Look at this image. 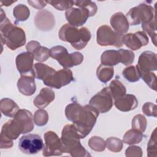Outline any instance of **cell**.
Here are the masks:
<instances>
[{
    "instance_id": "12",
    "label": "cell",
    "mask_w": 157,
    "mask_h": 157,
    "mask_svg": "<svg viewBox=\"0 0 157 157\" xmlns=\"http://www.w3.org/2000/svg\"><path fill=\"white\" fill-rule=\"evenodd\" d=\"M34 56L28 52H22L15 59L16 67L21 75H32L35 77L34 71Z\"/></svg>"
},
{
    "instance_id": "30",
    "label": "cell",
    "mask_w": 157,
    "mask_h": 157,
    "mask_svg": "<svg viewBox=\"0 0 157 157\" xmlns=\"http://www.w3.org/2000/svg\"><path fill=\"white\" fill-rule=\"evenodd\" d=\"M123 77L130 82H136L139 80L140 77L136 66H130L124 69L122 72Z\"/></svg>"
},
{
    "instance_id": "18",
    "label": "cell",
    "mask_w": 157,
    "mask_h": 157,
    "mask_svg": "<svg viewBox=\"0 0 157 157\" xmlns=\"http://www.w3.org/2000/svg\"><path fill=\"white\" fill-rule=\"evenodd\" d=\"M35 77L32 75H21L17 82L18 91L25 96H31L36 91Z\"/></svg>"
},
{
    "instance_id": "2",
    "label": "cell",
    "mask_w": 157,
    "mask_h": 157,
    "mask_svg": "<svg viewBox=\"0 0 157 157\" xmlns=\"http://www.w3.org/2000/svg\"><path fill=\"white\" fill-rule=\"evenodd\" d=\"M0 36L2 44L15 50L26 43V34L21 28L12 24L7 18L3 9H1Z\"/></svg>"
},
{
    "instance_id": "43",
    "label": "cell",
    "mask_w": 157,
    "mask_h": 157,
    "mask_svg": "<svg viewBox=\"0 0 157 157\" xmlns=\"http://www.w3.org/2000/svg\"><path fill=\"white\" fill-rule=\"evenodd\" d=\"M142 154L141 148L136 145L129 146L125 151V155L127 157H141Z\"/></svg>"
},
{
    "instance_id": "15",
    "label": "cell",
    "mask_w": 157,
    "mask_h": 157,
    "mask_svg": "<svg viewBox=\"0 0 157 157\" xmlns=\"http://www.w3.org/2000/svg\"><path fill=\"white\" fill-rule=\"evenodd\" d=\"M73 80L72 71L67 68H64L56 71L53 75L47 86L56 89H60L62 86L69 84Z\"/></svg>"
},
{
    "instance_id": "23",
    "label": "cell",
    "mask_w": 157,
    "mask_h": 157,
    "mask_svg": "<svg viewBox=\"0 0 157 157\" xmlns=\"http://www.w3.org/2000/svg\"><path fill=\"white\" fill-rule=\"evenodd\" d=\"M13 118L18 120L22 125L23 128V134L31 132L34 129V119L30 111L26 109H20Z\"/></svg>"
},
{
    "instance_id": "39",
    "label": "cell",
    "mask_w": 157,
    "mask_h": 157,
    "mask_svg": "<svg viewBox=\"0 0 157 157\" xmlns=\"http://www.w3.org/2000/svg\"><path fill=\"white\" fill-rule=\"evenodd\" d=\"M32 54L34 56V59L39 62L45 61L50 57L49 49L41 45L38 47Z\"/></svg>"
},
{
    "instance_id": "26",
    "label": "cell",
    "mask_w": 157,
    "mask_h": 157,
    "mask_svg": "<svg viewBox=\"0 0 157 157\" xmlns=\"http://www.w3.org/2000/svg\"><path fill=\"white\" fill-rule=\"evenodd\" d=\"M108 88L114 101L124 95L126 92L124 85L117 79L113 80Z\"/></svg>"
},
{
    "instance_id": "35",
    "label": "cell",
    "mask_w": 157,
    "mask_h": 157,
    "mask_svg": "<svg viewBox=\"0 0 157 157\" xmlns=\"http://www.w3.org/2000/svg\"><path fill=\"white\" fill-rule=\"evenodd\" d=\"M139 72L140 77L144 80L146 84L148 85L151 89L156 91V76L155 73L152 72H142L140 71H139Z\"/></svg>"
},
{
    "instance_id": "44",
    "label": "cell",
    "mask_w": 157,
    "mask_h": 157,
    "mask_svg": "<svg viewBox=\"0 0 157 157\" xmlns=\"http://www.w3.org/2000/svg\"><path fill=\"white\" fill-rule=\"evenodd\" d=\"M13 140H11L5 136H0V147L2 149L10 148L13 146Z\"/></svg>"
},
{
    "instance_id": "22",
    "label": "cell",
    "mask_w": 157,
    "mask_h": 157,
    "mask_svg": "<svg viewBox=\"0 0 157 157\" xmlns=\"http://www.w3.org/2000/svg\"><path fill=\"white\" fill-rule=\"evenodd\" d=\"M55 98V92L49 88H43L33 101L34 105L38 109L46 107Z\"/></svg>"
},
{
    "instance_id": "13",
    "label": "cell",
    "mask_w": 157,
    "mask_h": 157,
    "mask_svg": "<svg viewBox=\"0 0 157 157\" xmlns=\"http://www.w3.org/2000/svg\"><path fill=\"white\" fill-rule=\"evenodd\" d=\"M65 17L69 24L78 27L85 23L88 17H90L88 11L82 7H72L65 12Z\"/></svg>"
},
{
    "instance_id": "38",
    "label": "cell",
    "mask_w": 157,
    "mask_h": 157,
    "mask_svg": "<svg viewBox=\"0 0 157 157\" xmlns=\"http://www.w3.org/2000/svg\"><path fill=\"white\" fill-rule=\"evenodd\" d=\"M34 122L38 126H42L45 125L48 120V115L46 110L43 109H39L34 113Z\"/></svg>"
},
{
    "instance_id": "9",
    "label": "cell",
    "mask_w": 157,
    "mask_h": 157,
    "mask_svg": "<svg viewBox=\"0 0 157 157\" xmlns=\"http://www.w3.org/2000/svg\"><path fill=\"white\" fill-rule=\"evenodd\" d=\"M44 137L45 145L42 150L43 156H61L64 153L61 140L55 132L47 131L44 134Z\"/></svg>"
},
{
    "instance_id": "41",
    "label": "cell",
    "mask_w": 157,
    "mask_h": 157,
    "mask_svg": "<svg viewBox=\"0 0 157 157\" xmlns=\"http://www.w3.org/2000/svg\"><path fill=\"white\" fill-rule=\"evenodd\" d=\"M47 2L61 11L66 10L75 4V1H48Z\"/></svg>"
},
{
    "instance_id": "32",
    "label": "cell",
    "mask_w": 157,
    "mask_h": 157,
    "mask_svg": "<svg viewBox=\"0 0 157 157\" xmlns=\"http://www.w3.org/2000/svg\"><path fill=\"white\" fill-rule=\"evenodd\" d=\"M105 144L107 149L114 153L120 152L123 147V140L115 137H110L107 139Z\"/></svg>"
},
{
    "instance_id": "31",
    "label": "cell",
    "mask_w": 157,
    "mask_h": 157,
    "mask_svg": "<svg viewBox=\"0 0 157 157\" xmlns=\"http://www.w3.org/2000/svg\"><path fill=\"white\" fill-rule=\"evenodd\" d=\"M142 28L145 31L147 34L151 37V40L153 44L156 46V21L155 19L151 20L148 22L142 23Z\"/></svg>"
},
{
    "instance_id": "5",
    "label": "cell",
    "mask_w": 157,
    "mask_h": 157,
    "mask_svg": "<svg viewBox=\"0 0 157 157\" xmlns=\"http://www.w3.org/2000/svg\"><path fill=\"white\" fill-rule=\"evenodd\" d=\"M50 56L56 59L64 68H70L80 64L83 60V55L78 52L69 53L63 46L56 45L49 50Z\"/></svg>"
},
{
    "instance_id": "46",
    "label": "cell",
    "mask_w": 157,
    "mask_h": 157,
    "mask_svg": "<svg viewBox=\"0 0 157 157\" xmlns=\"http://www.w3.org/2000/svg\"><path fill=\"white\" fill-rule=\"evenodd\" d=\"M40 46V44L36 40H31L26 45V49L28 52L33 53L38 47Z\"/></svg>"
},
{
    "instance_id": "37",
    "label": "cell",
    "mask_w": 157,
    "mask_h": 157,
    "mask_svg": "<svg viewBox=\"0 0 157 157\" xmlns=\"http://www.w3.org/2000/svg\"><path fill=\"white\" fill-rule=\"evenodd\" d=\"M156 129L153 131L147 145V156L148 157L157 156V145H156Z\"/></svg>"
},
{
    "instance_id": "7",
    "label": "cell",
    "mask_w": 157,
    "mask_h": 157,
    "mask_svg": "<svg viewBox=\"0 0 157 157\" xmlns=\"http://www.w3.org/2000/svg\"><path fill=\"white\" fill-rule=\"evenodd\" d=\"M123 35L113 30L109 25L101 26L96 32V42L101 46H114L119 48L123 46Z\"/></svg>"
},
{
    "instance_id": "47",
    "label": "cell",
    "mask_w": 157,
    "mask_h": 157,
    "mask_svg": "<svg viewBox=\"0 0 157 157\" xmlns=\"http://www.w3.org/2000/svg\"><path fill=\"white\" fill-rule=\"evenodd\" d=\"M17 1H1V6H10L12 4L15 2Z\"/></svg>"
},
{
    "instance_id": "8",
    "label": "cell",
    "mask_w": 157,
    "mask_h": 157,
    "mask_svg": "<svg viewBox=\"0 0 157 157\" xmlns=\"http://www.w3.org/2000/svg\"><path fill=\"white\" fill-rule=\"evenodd\" d=\"M44 147L43 140L37 134H29L20 137L18 142L20 150L25 154L34 155L42 150Z\"/></svg>"
},
{
    "instance_id": "40",
    "label": "cell",
    "mask_w": 157,
    "mask_h": 157,
    "mask_svg": "<svg viewBox=\"0 0 157 157\" xmlns=\"http://www.w3.org/2000/svg\"><path fill=\"white\" fill-rule=\"evenodd\" d=\"M118 52L121 55V62L124 66H129L132 64L134 61L135 55L132 51L124 49H119Z\"/></svg>"
},
{
    "instance_id": "11",
    "label": "cell",
    "mask_w": 157,
    "mask_h": 157,
    "mask_svg": "<svg viewBox=\"0 0 157 157\" xmlns=\"http://www.w3.org/2000/svg\"><path fill=\"white\" fill-rule=\"evenodd\" d=\"M121 42L132 50H137L142 47L145 46L148 44V37L144 31H137L134 33H128L123 35Z\"/></svg>"
},
{
    "instance_id": "27",
    "label": "cell",
    "mask_w": 157,
    "mask_h": 157,
    "mask_svg": "<svg viewBox=\"0 0 157 157\" xmlns=\"http://www.w3.org/2000/svg\"><path fill=\"white\" fill-rule=\"evenodd\" d=\"M114 69L112 66L101 64L97 68L96 75L98 78L103 83H107L113 76Z\"/></svg>"
},
{
    "instance_id": "24",
    "label": "cell",
    "mask_w": 157,
    "mask_h": 157,
    "mask_svg": "<svg viewBox=\"0 0 157 157\" xmlns=\"http://www.w3.org/2000/svg\"><path fill=\"white\" fill-rule=\"evenodd\" d=\"M0 108L2 113L10 118H13L17 112L20 110L18 105L12 99L9 98H2L0 102Z\"/></svg>"
},
{
    "instance_id": "33",
    "label": "cell",
    "mask_w": 157,
    "mask_h": 157,
    "mask_svg": "<svg viewBox=\"0 0 157 157\" xmlns=\"http://www.w3.org/2000/svg\"><path fill=\"white\" fill-rule=\"evenodd\" d=\"M88 146L95 151H102L106 147L105 141L98 136H93L88 140Z\"/></svg>"
},
{
    "instance_id": "1",
    "label": "cell",
    "mask_w": 157,
    "mask_h": 157,
    "mask_svg": "<svg viewBox=\"0 0 157 157\" xmlns=\"http://www.w3.org/2000/svg\"><path fill=\"white\" fill-rule=\"evenodd\" d=\"M99 112L90 105L82 106L77 102L68 104L65 109L67 119L73 123L81 139L85 138L93 128Z\"/></svg>"
},
{
    "instance_id": "21",
    "label": "cell",
    "mask_w": 157,
    "mask_h": 157,
    "mask_svg": "<svg viewBox=\"0 0 157 157\" xmlns=\"http://www.w3.org/2000/svg\"><path fill=\"white\" fill-rule=\"evenodd\" d=\"M112 27L117 33L123 35L129 29V24L126 16L122 12H117L112 15L110 19Z\"/></svg>"
},
{
    "instance_id": "10",
    "label": "cell",
    "mask_w": 157,
    "mask_h": 157,
    "mask_svg": "<svg viewBox=\"0 0 157 157\" xmlns=\"http://www.w3.org/2000/svg\"><path fill=\"white\" fill-rule=\"evenodd\" d=\"M89 105L96 109L99 113L109 112L113 105V98L109 88L105 87L93 96L89 102Z\"/></svg>"
},
{
    "instance_id": "34",
    "label": "cell",
    "mask_w": 157,
    "mask_h": 157,
    "mask_svg": "<svg viewBox=\"0 0 157 157\" xmlns=\"http://www.w3.org/2000/svg\"><path fill=\"white\" fill-rule=\"evenodd\" d=\"M147 124L145 117L141 114H138L134 116L132 120V129L144 132L146 129Z\"/></svg>"
},
{
    "instance_id": "42",
    "label": "cell",
    "mask_w": 157,
    "mask_h": 157,
    "mask_svg": "<svg viewBox=\"0 0 157 157\" xmlns=\"http://www.w3.org/2000/svg\"><path fill=\"white\" fill-rule=\"evenodd\" d=\"M156 105L152 102H145L142 106V110L143 113L148 117H157V111H156Z\"/></svg>"
},
{
    "instance_id": "16",
    "label": "cell",
    "mask_w": 157,
    "mask_h": 157,
    "mask_svg": "<svg viewBox=\"0 0 157 157\" xmlns=\"http://www.w3.org/2000/svg\"><path fill=\"white\" fill-rule=\"evenodd\" d=\"M136 67L142 72H152L157 69L156 55L150 51L142 52L139 57Z\"/></svg>"
},
{
    "instance_id": "25",
    "label": "cell",
    "mask_w": 157,
    "mask_h": 157,
    "mask_svg": "<svg viewBox=\"0 0 157 157\" xmlns=\"http://www.w3.org/2000/svg\"><path fill=\"white\" fill-rule=\"evenodd\" d=\"M101 64L113 67L121 62V55L118 50H105L101 56Z\"/></svg>"
},
{
    "instance_id": "17",
    "label": "cell",
    "mask_w": 157,
    "mask_h": 157,
    "mask_svg": "<svg viewBox=\"0 0 157 157\" xmlns=\"http://www.w3.org/2000/svg\"><path fill=\"white\" fill-rule=\"evenodd\" d=\"M23 132V128L21 123L15 118L9 120L2 127L1 135L11 140L17 139Z\"/></svg>"
},
{
    "instance_id": "36",
    "label": "cell",
    "mask_w": 157,
    "mask_h": 157,
    "mask_svg": "<svg viewBox=\"0 0 157 157\" xmlns=\"http://www.w3.org/2000/svg\"><path fill=\"white\" fill-rule=\"evenodd\" d=\"M75 6L83 8L88 12L90 17L94 16L98 10L96 4L91 1H75Z\"/></svg>"
},
{
    "instance_id": "4",
    "label": "cell",
    "mask_w": 157,
    "mask_h": 157,
    "mask_svg": "<svg viewBox=\"0 0 157 157\" xmlns=\"http://www.w3.org/2000/svg\"><path fill=\"white\" fill-rule=\"evenodd\" d=\"M58 36L62 41L69 42L72 47L80 50L85 47L91 39V34L86 27L78 29L69 23H66L59 29Z\"/></svg>"
},
{
    "instance_id": "20",
    "label": "cell",
    "mask_w": 157,
    "mask_h": 157,
    "mask_svg": "<svg viewBox=\"0 0 157 157\" xmlns=\"http://www.w3.org/2000/svg\"><path fill=\"white\" fill-rule=\"evenodd\" d=\"M114 104L117 109L122 112H129L135 109L138 101L136 96L131 94H125L121 98L114 101Z\"/></svg>"
},
{
    "instance_id": "3",
    "label": "cell",
    "mask_w": 157,
    "mask_h": 157,
    "mask_svg": "<svg viewBox=\"0 0 157 157\" xmlns=\"http://www.w3.org/2000/svg\"><path fill=\"white\" fill-rule=\"evenodd\" d=\"M80 139L81 137L74 124L65 125L62 130L61 137L64 153H69L74 157L90 156V154L82 145Z\"/></svg>"
},
{
    "instance_id": "45",
    "label": "cell",
    "mask_w": 157,
    "mask_h": 157,
    "mask_svg": "<svg viewBox=\"0 0 157 157\" xmlns=\"http://www.w3.org/2000/svg\"><path fill=\"white\" fill-rule=\"evenodd\" d=\"M28 3L33 7L37 9H42L48 2L47 1H28Z\"/></svg>"
},
{
    "instance_id": "19",
    "label": "cell",
    "mask_w": 157,
    "mask_h": 157,
    "mask_svg": "<svg viewBox=\"0 0 157 157\" xmlns=\"http://www.w3.org/2000/svg\"><path fill=\"white\" fill-rule=\"evenodd\" d=\"M35 78L43 81L44 85H48L53 75L56 72L53 68L41 63L34 64Z\"/></svg>"
},
{
    "instance_id": "14",
    "label": "cell",
    "mask_w": 157,
    "mask_h": 157,
    "mask_svg": "<svg viewBox=\"0 0 157 157\" xmlns=\"http://www.w3.org/2000/svg\"><path fill=\"white\" fill-rule=\"evenodd\" d=\"M34 24L39 30L48 31L55 25V17L53 13L47 9L40 10L34 17Z\"/></svg>"
},
{
    "instance_id": "6",
    "label": "cell",
    "mask_w": 157,
    "mask_h": 157,
    "mask_svg": "<svg viewBox=\"0 0 157 157\" xmlns=\"http://www.w3.org/2000/svg\"><path fill=\"white\" fill-rule=\"evenodd\" d=\"M130 25H138L155 19V9L144 3L131 8L126 16Z\"/></svg>"
},
{
    "instance_id": "29",
    "label": "cell",
    "mask_w": 157,
    "mask_h": 157,
    "mask_svg": "<svg viewBox=\"0 0 157 157\" xmlns=\"http://www.w3.org/2000/svg\"><path fill=\"white\" fill-rule=\"evenodd\" d=\"M13 14L17 21H23L29 18L30 11L27 6L23 4H20L13 8Z\"/></svg>"
},
{
    "instance_id": "28",
    "label": "cell",
    "mask_w": 157,
    "mask_h": 157,
    "mask_svg": "<svg viewBox=\"0 0 157 157\" xmlns=\"http://www.w3.org/2000/svg\"><path fill=\"white\" fill-rule=\"evenodd\" d=\"M144 137L142 132L131 129L125 132L123 136V142L128 145H133L140 143Z\"/></svg>"
}]
</instances>
